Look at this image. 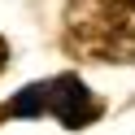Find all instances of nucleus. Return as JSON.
Masks as SVG:
<instances>
[{"label": "nucleus", "instance_id": "f257e3e1", "mask_svg": "<svg viewBox=\"0 0 135 135\" xmlns=\"http://www.w3.org/2000/svg\"><path fill=\"white\" fill-rule=\"evenodd\" d=\"M48 113L61 118L70 131H79V126H87V122L100 118V105L91 100V91L83 87L74 74H61V79L48 83Z\"/></svg>", "mask_w": 135, "mask_h": 135}, {"label": "nucleus", "instance_id": "f03ea898", "mask_svg": "<svg viewBox=\"0 0 135 135\" xmlns=\"http://www.w3.org/2000/svg\"><path fill=\"white\" fill-rule=\"evenodd\" d=\"M4 65H9V44L0 39V70H4Z\"/></svg>", "mask_w": 135, "mask_h": 135}]
</instances>
